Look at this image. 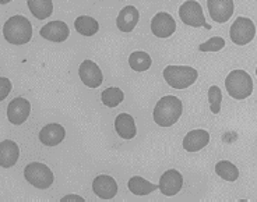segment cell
I'll return each mask as SVG.
<instances>
[{
    "instance_id": "1",
    "label": "cell",
    "mask_w": 257,
    "mask_h": 202,
    "mask_svg": "<svg viewBox=\"0 0 257 202\" xmlns=\"http://www.w3.org/2000/svg\"><path fill=\"white\" fill-rule=\"evenodd\" d=\"M183 112V105L179 98L174 95H167L157 102L154 108V121L160 127L174 126L179 120Z\"/></svg>"
},
{
    "instance_id": "2",
    "label": "cell",
    "mask_w": 257,
    "mask_h": 202,
    "mask_svg": "<svg viewBox=\"0 0 257 202\" xmlns=\"http://www.w3.org/2000/svg\"><path fill=\"white\" fill-rule=\"evenodd\" d=\"M3 37L9 44L26 45L32 38V26L24 16H13L3 26Z\"/></svg>"
},
{
    "instance_id": "3",
    "label": "cell",
    "mask_w": 257,
    "mask_h": 202,
    "mask_svg": "<svg viewBox=\"0 0 257 202\" xmlns=\"http://www.w3.org/2000/svg\"><path fill=\"white\" fill-rule=\"evenodd\" d=\"M225 88L235 101H243L253 94V80L244 70H233L225 78Z\"/></svg>"
},
{
    "instance_id": "4",
    "label": "cell",
    "mask_w": 257,
    "mask_h": 202,
    "mask_svg": "<svg viewBox=\"0 0 257 202\" xmlns=\"http://www.w3.org/2000/svg\"><path fill=\"white\" fill-rule=\"evenodd\" d=\"M164 80L174 89H186L199 78L197 70L190 66H168L164 69Z\"/></svg>"
},
{
    "instance_id": "5",
    "label": "cell",
    "mask_w": 257,
    "mask_h": 202,
    "mask_svg": "<svg viewBox=\"0 0 257 202\" xmlns=\"http://www.w3.org/2000/svg\"><path fill=\"white\" fill-rule=\"evenodd\" d=\"M24 177L28 183L39 189L49 188L55 181V176L51 169L46 164L39 163V162L27 164L24 169Z\"/></svg>"
},
{
    "instance_id": "6",
    "label": "cell",
    "mask_w": 257,
    "mask_h": 202,
    "mask_svg": "<svg viewBox=\"0 0 257 202\" xmlns=\"http://www.w3.org/2000/svg\"><path fill=\"white\" fill-rule=\"evenodd\" d=\"M229 37H231V41L235 45L244 46V45L250 44L256 37V26L250 19L238 17L231 26Z\"/></svg>"
},
{
    "instance_id": "7",
    "label": "cell",
    "mask_w": 257,
    "mask_h": 202,
    "mask_svg": "<svg viewBox=\"0 0 257 202\" xmlns=\"http://www.w3.org/2000/svg\"><path fill=\"white\" fill-rule=\"evenodd\" d=\"M179 17L182 23L186 26L194 27V28L206 27L207 30H210V26L206 24L203 7L196 0H186L185 3H182V6L179 7Z\"/></svg>"
},
{
    "instance_id": "8",
    "label": "cell",
    "mask_w": 257,
    "mask_h": 202,
    "mask_svg": "<svg viewBox=\"0 0 257 202\" xmlns=\"http://www.w3.org/2000/svg\"><path fill=\"white\" fill-rule=\"evenodd\" d=\"M207 7L214 23L225 24L235 12L233 0H207Z\"/></svg>"
},
{
    "instance_id": "9",
    "label": "cell",
    "mask_w": 257,
    "mask_h": 202,
    "mask_svg": "<svg viewBox=\"0 0 257 202\" xmlns=\"http://www.w3.org/2000/svg\"><path fill=\"white\" fill-rule=\"evenodd\" d=\"M78 76L85 87L88 88H98L101 87L103 81V76L98 64L94 63L92 60H84L78 67Z\"/></svg>"
},
{
    "instance_id": "10",
    "label": "cell",
    "mask_w": 257,
    "mask_h": 202,
    "mask_svg": "<svg viewBox=\"0 0 257 202\" xmlns=\"http://www.w3.org/2000/svg\"><path fill=\"white\" fill-rule=\"evenodd\" d=\"M176 31V23L169 13L161 12L151 20V32L157 38H169Z\"/></svg>"
},
{
    "instance_id": "11",
    "label": "cell",
    "mask_w": 257,
    "mask_h": 202,
    "mask_svg": "<svg viewBox=\"0 0 257 202\" xmlns=\"http://www.w3.org/2000/svg\"><path fill=\"white\" fill-rule=\"evenodd\" d=\"M30 113H31V103L26 98H16L7 106V117L14 126L26 123Z\"/></svg>"
},
{
    "instance_id": "12",
    "label": "cell",
    "mask_w": 257,
    "mask_h": 202,
    "mask_svg": "<svg viewBox=\"0 0 257 202\" xmlns=\"http://www.w3.org/2000/svg\"><path fill=\"white\" fill-rule=\"evenodd\" d=\"M160 191L167 196H174L183 187V176L179 171L171 169L167 170L160 178Z\"/></svg>"
},
{
    "instance_id": "13",
    "label": "cell",
    "mask_w": 257,
    "mask_h": 202,
    "mask_svg": "<svg viewBox=\"0 0 257 202\" xmlns=\"http://www.w3.org/2000/svg\"><path fill=\"white\" fill-rule=\"evenodd\" d=\"M41 37L46 41H51V42H56V44H60V42H64L66 39L69 38L70 35V30L66 23L63 21H51L45 26L41 28Z\"/></svg>"
},
{
    "instance_id": "14",
    "label": "cell",
    "mask_w": 257,
    "mask_h": 202,
    "mask_svg": "<svg viewBox=\"0 0 257 202\" xmlns=\"http://www.w3.org/2000/svg\"><path fill=\"white\" fill-rule=\"evenodd\" d=\"M92 189H94V194L99 196L101 199H112L117 194V183L113 177L101 174L94 178Z\"/></svg>"
},
{
    "instance_id": "15",
    "label": "cell",
    "mask_w": 257,
    "mask_h": 202,
    "mask_svg": "<svg viewBox=\"0 0 257 202\" xmlns=\"http://www.w3.org/2000/svg\"><path fill=\"white\" fill-rule=\"evenodd\" d=\"M210 142V133L206 130H192L183 138V148L187 152H199Z\"/></svg>"
},
{
    "instance_id": "16",
    "label": "cell",
    "mask_w": 257,
    "mask_h": 202,
    "mask_svg": "<svg viewBox=\"0 0 257 202\" xmlns=\"http://www.w3.org/2000/svg\"><path fill=\"white\" fill-rule=\"evenodd\" d=\"M139 20H140L139 10L135 6H126L123 7L122 10H120V13H119V16H117L116 26H117L119 31L127 34V32H132L135 30L137 23H139Z\"/></svg>"
},
{
    "instance_id": "17",
    "label": "cell",
    "mask_w": 257,
    "mask_h": 202,
    "mask_svg": "<svg viewBox=\"0 0 257 202\" xmlns=\"http://www.w3.org/2000/svg\"><path fill=\"white\" fill-rule=\"evenodd\" d=\"M66 137V130L58 123H51L45 126L39 133V141L46 146L59 145Z\"/></svg>"
},
{
    "instance_id": "18",
    "label": "cell",
    "mask_w": 257,
    "mask_h": 202,
    "mask_svg": "<svg viewBox=\"0 0 257 202\" xmlns=\"http://www.w3.org/2000/svg\"><path fill=\"white\" fill-rule=\"evenodd\" d=\"M19 156L20 148L14 141L5 139L0 142V164H2V167H5V169L13 167L19 160Z\"/></svg>"
},
{
    "instance_id": "19",
    "label": "cell",
    "mask_w": 257,
    "mask_h": 202,
    "mask_svg": "<svg viewBox=\"0 0 257 202\" xmlns=\"http://www.w3.org/2000/svg\"><path fill=\"white\" fill-rule=\"evenodd\" d=\"M115 130L119 137L123 139H133L137 134L133 116L127 113H120L115 119Z\"/></svg>"
},
{
    "instance_id": "20",
    "label": "cell",
    "mask_w": 257,
    "mask_h": 202,
    "mask_svg": "<svg viewBox=\"0 0 257 202\" xmlns=\"http://www.w3.org/2000/svg\"><path fill=\"white\" fill-rule=\"evenodd\" d=\"M127 187L130 189V192H133L137 196H144L151 194L155 189H160V185L157 184L150 183L148 180L143 178L140 176H133L128 180Z\"/></svg>"
},
{
    "instance_id": "21",
    "label": "cell",
    "mask_w": 257,
    "mask_h": 202,
    "mask_svg": "<svg viewBox=\"0 0 257 202\" xmlns=\"http://www.w3.org/2000/svg\"><path fill=\"white\" fill-rule=\"evenodd\" d=\"M27 5L31 14L38 20H45L53 13L52 0H27Z\"/></svg>"
},
{
    "instance_id": "22",
    "label": "cell",
    "mask_w": 257,
    "mask_h": 202,
    "mask_svg": "<svg viewBox=\"0 0 257 202\" xmlns=\"http://www.w3.org/2000/svg\"><path fill=\"white\" fill-rule=\"evenodd\" d=\"M74 28L78 34H81L84 37H92L99 31V24L95 19H92L90 16H80L74 21Z\"/></svg>"
},
{
    "instance_id": "23",
    "label": "cell",
    "mask_w": 257,
    "mask_h": 202,
    "mask_svg": "<svg viewBox=\"0 0 257 202\" xmlns=\"http://www.w3.org/2000/svg\"><path fill=\"white\" fill-rule=\"evenodd\" d=\"M151 64H153L151 56L148 53H146V52H133L130 55V57H128V66L135 71H139V73L147 71L151 67Z\"/></svg>"
},
{
    "instance_id": "24",
    "label": "cell",
    "mask_w": 257,
    "mask_h": 202,
    "mask_svg": "<svg viewBox=\"0 0 257 202\" xmlns=\"http://www.w3.org/2000/svg\"><path fill=\"white\" fill-rule=\"evenodd\" d=\"M215 173L225 181H236L239 178V169L229 160H221L215 164Z\"/></svg>"
},
{
    "instance_id": "25",
    "label": "cell",
    "mask_w": 257,
    "mask_h": 202,
    "mask_svg": "<svg viewBox=\"0 0 257 202\" xmlns=\"http://www.w3.org/2000/svg\"><path fill=\"white\" fill-rule=\"evenodd\" d=\"M124 99V94L120 88L110 87V88L103 89L101 94V101L106 108H116L119 106Z\"/></svg>"
},
{
    "instance_id": "26",
    "label": "cell",
    "mask_w": 257,
    "mask_h": 202,
    "mask_svg": "<svg viewBox=\"0 0 257 202\" xmlns=\"http://www.w3.org/2000/svg\"><path fill=\"white\" fill-rule=\"evenodd\" d=\"M208 102H210V110L212 114H218L221 112L222 105V91L217 85H212L208 89Z\"/></svg>"
},
{
    "instance_id": "27",
    "label": "cell",
    "mask_w": 257,
    "mask_h": 202,
    "mask_svg": "<svg viewBox=\"0 0 257 202\" xmlns=\"http://www.w3.org/2000/svg\"><path fill=\"white\" fill-rule=\"evenodd\" d=\"M225 46V39L221 38V37H212L211 39H208L207 42L201 44L199 46L200 52H204V53H208V52H219L224 49Z\"/></svg>"
},
{
    "instance_id": "28",
    "label": "cell",
    "mask_w": 257,
    "mask_h": 202,
    "mask_svg": "<svg viewBox=\"0 0 257 202\" xmlns=\"http://www.w3.org/2000/svg\"><path fill=\"white\" fill-rule=\"evenodd\" d=\"M0 89H2L0 99L5 101L7 98V95L10 94V91H12V82L9 81V78H6V77H2L0 78Z\"/></svg>"
},
{
    "instance_id": "29",
    "label": "cell",
    "mask_w": 257,
    "mask_h": 202,
    "mask_svg": "<svg viewBox=\"0 0 257 202\" xmlns=\"http://www.w3.org/2000/svg\"><path fill=\"white\" fill-rule=\"evenodd\" d=\"M62 201L66 202V201H81L84 202V198L80 195H76V194H70V195H66L62 198Z\"/></svg>"
},
{
    "instance_id": "30",
    "label": "cell",
    "mask_w": 257,
    "mask_h": 202,
    "mask_svg": "<svg viewBox=\"0 0 257 202\" xmlns=\"http://www.w3.org/2000/svg\"><path fill=\"white\" fill-rule=\"evenodd\" d=\"M9 2H12V0H0V3H2V5H6V3H9Z\"/></svg>"
},
{
    "instance_id": "31",
    "label": "cell",
    "mask_w": 257,
    "mask_h": 202,
    "mask_svg": "<svg viewBox=\"0 0 257 202\" xmlns=\"http://www.w3.org/2000/svg\"><path fill=\"white\" fill-rule=\"evenodd\" d=\"M256 76H257V69H256Z\"/></svg>"
}]
</instances>
